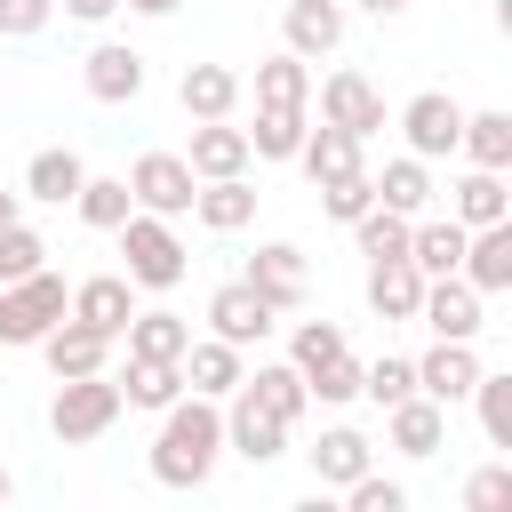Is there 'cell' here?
Here are the masks:
<instances>
[{
	"label": "cell",
	"instance_id": "30bf717a",
	"mask_svg": "<svg viewBox=\"0 0 512 512\" xmlns=\"http://www.w3.org/2000/svg\"><path fill=\"white\" fill-rule=\"evenodd\" d=\"M272 312H296L304 304V248H288V240H264L256 256H248V272H240Z\"/></svg>",
	"mask_w": 512,
	"mask_h": 512
},
{
	"label": "cell",
	"instance_id": "d6a6232c",
	"mask_svg": "<svg viewBox=\"0 0 512 512\" xmlns=\"http://www.w3.org/2000/svg\"><path fill=\"white\" fill-rule=\"evenodd\" d=\"M456 144L472 152V168H512V112H464Z\"/></svg>",
	"mask_w": 512,
	"mask_h": 512
},
{
	"label": "cell",
	"instance_id": "2e32d148",
	"mask_svg": "<svg viewBox=\"0 0 512 512\" xmlns=\"http://www.w3.org/2000/svg\"><path fill=\"white\" fill-rule=\"evenodd\" d=\"M64 312H72V320H88V328H104V336L120 344V328H128V312H136V296H128V272H96V280H80Z\"/></svg>",
	"mask_w": 512,
	"mask_h": 512
},
{
	"label": "cell",
	"instance_id": "f546056e",
	"mask_svg": "<svg viewBox=\"0 0 512 512\" xmlns=\"http://www.w3.org/2000/svg\"><path fill=\"white\" fill-rule=\"evenodd\" d=\"M304 112L296 104H256V128H248V152L256 160H296V144H304Z\"/></svg>",
	"mask_w": 512,
	"mask_h": 512
},
{
	"label": "cell",
	"instance_id": "484cf974",
	"mask_svg": "<svg viewBox=\"0 0 512 512\" xmlns=\"http://www.w3.org/2000/svg\"><path fill=\"white\" fill-rule=\"evenodd\" d=\"M296 160H304V176H312V184H328V176H344V168H360V136H344L336 120H320V128H304V144H296Z\"/></svg>",
	"mask_w": 512,
	"mask_h": 512
},
{
	"label": "cell",
	"instance_id": "7dc6e473",
	"mask_svg": "<svg viewBox=\"0 0 512 512\" xmlns=\"http://www.w3.org/2000/svg\"><path fill=\"white\" fill-rule=\"evenodd\" d=\"M120 0H64V16H80V24H104Z\"/></svg>",
	"mask_w": 512,
	"mask_h": 512
},
{
	"label": "cell",
	"instance_id": "8d00e7d4",
	"mask_svg": "<svg viewBox=\"0 0 512 512\" xmlns=\"http://www.w3.org/2000/svg\"><path fill=\"white\" fill-rule=\"evenodd\" d=\"M240 384H248L280 424H296V416L312 408V392H304V376H296V368H256V376H240Z\"/></svg>",
	"mask_w": 512,
	"mask_h": 512
},
{
	"label": "cell",
	"instance_id": "f1b7e54d",
	"mask_svg": "<svg viewBox=\"0 0 512 512\" xmlns=\"http://www.w3.org/2000/svg\"><path fill=\"white\" fill-rule=\"evenodd\" d=\"M120 384V408H168L176 392H184V368L176 360H136L128 352V376H112Z\"/></svg>",
	"mask_w": 512,
	"mask_h": 512
},
{
	"label": "cell",
	"instance_id": "7c38bea8",
	"mask_svg": "<svg viewBox=\"0 0 512 512\" xmlns=\"http://www.w3.org/2000/svg\"><path fill=\"white\" fill-rule=\"evenodd\" d=\"M320 120H336L344 136H360V144H368V136L384 128V96H376L360 72H328V88H320Z\"/></svg>",
	"mask_w": 512,
	"mask_h": 512
},
{
	"label": "cell",
	"instance_id": "816d5d0a",
	"mask_svg": "<svg viewBox=\"0 0 512 512\" xmlns=\"http://www.w3.org/2000/svg\"><path fill=\"white\" fill-rule=\"evenodd\" d=\"M0 504H8V472H0Z\"/></svg>",
	"mask_w": 512,
	"mask_h": 512
},
{
	"label": "cell",
	"instance_id": "74e56055",
	"mask_svg": "<svg viewBox=\"0 0 512 512\" xmlns=\"http://www.w3.org/2000/svg\"><path fill=\"white\" fill-rule=\"evenodd\" d=\"M472 400H480V432L496 440V448H512V376H472Z\"/></svg>",
	"mask_w": 512,
	"mask_h": 512
},
{
	"label": "cell",
	"instance_id": "c3c4849f",
	"mask_svg": "<svg viewBox=\"0 0 512 512\" xmlns=\"http://www.w3.org/2000/svg\"><path fill=\"white\" fill-rule=\"evenodd\" d=\"M8 224H24V192H0V232Z\"/></svg>",
	"mask_w": 512,
	"mask_h": 512
},
{
	"label": "cell",
	"instance_id": "4fadbf2b",
	"mask_svg": "<svg viewBox=\"0 0 512 512\" xmlns=\"http://www.w3.org/2000/svg\"><path fill=\"white\" fill-rule=\"evenodd\" d=\"M40 352H48V376H96V368L112 360V336L64 312V320H56L48 336H40Z\"/></svg>",
	"mask_w": 512,
	"mask_h": 512
},
{
	"label": "cell",
	"instance_id": "1f68e13d",
	"mask_svg": "<svg viewBox=\"0 0 512 512\" xmlns=\"http://www.w3.org/2000/svg\"><path fill=\"white\" fill-rule=\"evenodd\" d=\"M72 208H80V224H96V232H120V224H128V208H136V192H128V176H80Z\"/></svg>",
	"mask_w": 512,
	"mask_h": 512
},
{
	"label": "cell",
	"instance_id": "ac0fdd59",
	"mask_svg": "<svg viewBox=\"0 0 512 512\" xmlns=\"http://www.w3.org/2000/svg\"><path fill=\"white\" fill-rule=\"evenodd\" d=\"M176 368H184V384H192L200 400H224V392L248 376V368H240V344H224V336H200V344H184V360H176Z\"/></svg>",
	"mask_w": 512,
	"mask_h": 512
},
{
	"label": "cell",
	"instance_id": "cb8c5ba5",
	"mask_svg": "<svg viewBox=\"0 0 512 512\" xmlns=\"http://www.w3.org/2000/svg\"><path fill=\"white\" fill-rule=\"evenodd\" d=\"M192 216H200L208 232H240V224L256 216V192H248V176H208V184L192 192Z\"/></svg>",
	"mask_w": 512,
	"mask_h": 512
},
{
	"label": "cell",
	"instance_id": "603a6c76",
	"mask_svg": "<svg viewBox=\"0 0 512 512\" xmlns=\"http://www.w3.org/2000/svg\"><path fill=\"white\" fill-rule=\"evenodd\" d=\"M368 464H376V448H368V432H352V424L320 432V448H312V480H320V488H344V480H360Z\"/></svg>",
	"mask_w": 512,
	"mask_h": 512
},
{
	"label": "cell",
	"instance_id": "9a60e30c",
	"mask_svg": "<svg viewBox=\"0 0 512 512\" xmlns=\"http://www.w3.org/2000/svg\"><path fill=\"white\" fill-rule=\"evenodd\" d=\"M80 80H88V96H96V104H128V96H144V56H136V48H120V40H104V48H88Z\"/></svg>",
	"mask_w": 512,
	"mask_h": 512
},
{
	"label": "cell",
	"instance_id": "4dcf8cb0",
	"mask_svg": "<svg viewBox=\"0 0 512 512\" xmlns=\"http://www.w3.org/2000/svg\"><path fill=\"white\" fill-rule=\"evenodd\" d=\"M80 176H88V168H80V152H72V144H48V152H32V168H24V192L64 208V200L80 192Z\"/></svg>",
	"mask_w": 512,
	"mask_h": 512
},
{
	"label": "cell",
	"instance_id": "d590c367",
	"mask_svg": "<svg viewBox=\"0 0 512 512\" xmlns=\"http://www.w3.org/2000/svg\"><path fill=\"white\" fill-rule=\"evenodd\" d=\"M376 200L384 208H400V216H424V200H432V176H424V160L408 152V160H384V176H376Z\"/></svg>",
	"mask_w": 512,
	"mask_h": 512
},
{
	"label": "cell",
	"instance_id": "681fc988",
	"mask_svg": "<svg viewBox=\"0 0 512 512\" xmlns=\"http://www.w3.org/2000/svg\"><path fill=\"white\" fill-rule=\"evenodd\" d=\"M136 16H176V0H128Z\"/></svg>",
	"mask_w": 512,
	"mask_h": 512
},
{
	"label": "cell",
	"instance_id": "d6986e66",
	"mask_svg": "<svg viewBox=\"0 0 512 512\" xmlns=\"http://www.w3.org/2000/svg\"><path fill=\"white\" fill-rule=\"evenodd\" d=\"M176 96H184L192 120H232V104H240V72H232V64H184Z\"/></svg>",
	"mask_w": 512,
	"mask_h": 512
},
{
	"label": "cell",
	"instance_id": "ffe728a7",
	"mask_svg": "<svg viewBox=\"0 0 512 512\" xmlns=\"http://www.w3.org/2000/svg\"><path fill=\"white\" fill-rule=\"evenodd\" d=\"M416 296H424V272H416L408 256L368 264V312H376V320H416Z\"/></svg>",
	"mask_w": 512,
	"mask_h": 512
},
{
	"label": "cell",
	"instance_id": "8fae6325",
	"mask_svg": "<svg viewBox=\"0 0 512 512\" xmlns=\"http://www.w3.org/2000/svg\"><path fill=\"white\" fill-rule=\"evenodd\" d=\"M272 320H280V312H272L248 280H224V288L208 296V328H216L224 344H264V336H272Z\"/></svg>",
	"mask_w": 512,
	"mask_h": 512
},
{
	"label": "cell",
	"instance_id": "bcb514c9",
	"mask_svg": "<svg viewBox=\"0 0 512 512\" xmlns=\"http://www.w3.org/2000/svg\"><path fill=\"white\" fill-rule=\"evenodd\" d=\"M56 16V0H0V40H32Z\"/></svg>",
	"mask_w": 512,
	"mask_h": 512
},
{
	"label": "cell",
	"instance_id": "836d02e7",
	"mask_svg": "<svg viewBox=\"0 0 512 512\" xmlns=\"http://www.w3.org/2000/svg\"><path fill=\"white\" fill-rule=\"evenodd\" d=\"M352 240H360V256H368V264H384V256H408V216L376 200V208H360V216H352Z\"/></svg>",
	"mask_w": 512,
	"mask_h": 512
},
{
	"label": "cell",
	"instance_id": "9c48e42d",
	"mask_svg": "<svg viewBox=\"0 0 512 512\" xmlns=\"http://www.w3.org/2000/svg\"><path fill=\"white\" fill-rule=\"evenodd\" d=\"M400 128H408V152H416V160H440V152H456L464 104H456V96H440V88H424V96H408Z\"/></svg>",
	"mask_w": 512,
	"mask_h": 512
},
{
	"label": "cell",
	"instance_id": "7a4b0ae2",
	"mask_svg": "<svg viewBox=\"0 0 512 512\" xmlns=\"http://www.w3.org/2000/svg\"><path fill=\"white\" fill-rule=\"evenodd\" d=\"M120 256H128V288H176V280H184V240H176L168 216H152V208H128Z\"/></svg>",
	"mask_w": 512,
	"mask_h": 512
},
{
	"label": "cell",
	"instance_id": "83f0119b",
	"mask_svg": "<svg viewBox=\"0 0 512 512\" xmlns=\"http://www.w3.org/2000/svg\"><path fill=\"white\" fill-rule=\"evenodd\" d=\"M128 352L136 360H184V344H192V320H176V312H128Z\"/></svg>",
	"mask_w": 512,
	"mask_h": 512
},
{
	"label": "cell",
	"instance_id": "ee69618b",
	"mask_svg": "<svg viewBox=\"0 0 512 512\" xmlns=\"http://www.w3.org/2000/svg\"><path fill=\"white\" fill-rule=\"evenodd\" d=\"M512 504V464H488L464 480V512H504Z\"/></svg>",
	"mask_w": 512,
	"mask_h": 512
},
{
	"label": "cell",
	"instance_id": "52a82bcc",
	"mask_svg": "<svg viewBox=\"0 0 512 512\" xmlns=\"http://www.w3.org/2000/svg\"><path fill=\"white\" fill-rule=\"evenodd\" d=\"M416 320H424L432 336H480V288H472L464 272H440V280H424Z\"/></svg>",
	"mask_w": 512,
	"mask_h": 512
},
{
	"label": "cell",
	"instance_id": "44dd1931",
	"mask_svg": "<svg viewBox=\"0 0 512 512\" xmlns=\"http://www.w3.org/2000/svg\"><path fill=\"white\" fill-rule=\"evenodd\" d=\"M440 440H448V408L440 400H424V392L392 400V448L400 456H440Z\"/></svg>",
	"mask_w": 512,
	"mask_h": 512
},
{
	"label": "cell",
	"instance_id": "ba28073f",
	"mask_svg": "<svg viewBox=\"0 0 512 512\" xmlns=\"http://www.w3.org/2000/svg\"><path fill=\"white\" fill-rule=\"evenodd\" d=\"M472 376H480V360H472V336H440V344L416 360V392H424V400H440V408L472 400Z\"/></svg>",
	"mask_w": 512,
	"mask_h": 512
},
{
	"label": "cell",
	"instance_id": "e0dca14e",
	"mask_svg": "<svg viewBox=\"0 0 512 512\" xmlns=\"http://www.w3.org/2000/svg\"><path fill=\"white\" fill-rule=\"evenodd\" d=\"M256 152H248V128H224V120H200L192 128V152H184V168L208 184V176H240Z\"/></svg>",
	"mask_w": 512,
	"mask_h": 512
},
{
	"label": "cell",
	"instance_id": "ab89813d",
	"mask_svg": "<svg viewBox=\"0 0 512 512\" xmlns=\"http://www.w3.org/2000/svg\"><path fill=\"white\" fill-rule=\"evenodd\" d=\"M288 352H296V360H288V368H296V376H312V368H320V360H336V352H344V328H336V320H304V328H296V344H288Z\"/></svg>",
	"mask_w": 512,
	"mask_h": 512
},
{
	"label": "cell",
	"instance_id": "f6af8a7d",
	"mask_svg": "<svg viewBox=\"0 0 512 512\" xmlns=\"http://www.w3.org/2000/svg\"><path fill=\"white\" fill-rule=\"evenodd\" d=\"M344 496H352V512H408V488L400 480H376V472L344 480Z\"/></svg>",
	"mask_w": 512,
	"mask_h": 512
},
{
	"label": "cell",
	"instance_id": "6da1fadb",
	"mask_svg": "<svg viewBox=\"0 0 512 512\" xmlns=\"http://www.w3.org/2000/svg\"><path fill=\"white\" fill-rule=\"evenodd\" d=\"M216 456H224V416H216V400H168L160 408V440H152V480L160 488H200L208 472H216Z\"/></svg>",
	"mask_w": 512,
	"mask_h": 512
},
{
	"label": "cell",
	"instance_id": "f35d334b",
	"mask_svg": "<svg viewBox=\"0 0 512 512\" xmlns=\"http://www.w3.org/2000/svg\"><path fill=\"white\" fill-rule=\"evenodd\" d=\"M320 208H328L336 224H352L360 208H376V176H368V168H344V176H328V184H320Z\"/></svg>",
	"mask_w": 512,
	"mask_h": 512
},
{
	"label": "cell",
	"instance_id": "8992f818",
	"mask_svg": "<svg viewBox=\"0 0 512 512\" xmlns=\"http://www.w3.org/2000/svg\"><path fill=\"white\" fill-rule=\"evenodd\" d=\"M128 192H136V208H152V216H184L192 192H200V176L184 168V152H144V160L128 168Z\"/></svg>",
	"mask_w": 512,
	"mask_h": 512
},
{
	"label": "cell",
	"instance_id": "b9f144b4",
	"mask_svg": "<svg viewBox=\"0 0 512 512\" xmlns=\"http://www.w3.org/2000/svg\"><path fill=\"white\" fill-rule=\"evenodd\" d=\"M360 392H368L376 408H392V400H408V392H416V360H392V352H384L376 368H360Z\"/></svg>",
	"mask_w": 512,
	"mask_h": 512
},
{
	"label": "cell",
	"instance_id": "7402d4cb",
	"mask_svg": "<svg viewBox=\"0 0 512 512\" xmlns=\"http://www.w3.org/2000/svg\"><path fill=\"white\" fill-rule=\"evenodd\" d=\"M280 32H288V56H328L344 40V8L336 0H288Z\"/></svg>",
	"mask_w": 512,
	"mask_h": 512
},
{
	"label": "cell",
	"instance_id": "3957f363",
	"mask_svg": "<svg viewBox=\"0 0 512 512\" xmlns=\"http://www.w3.org/2000/svg\"><path fill=\"white\" fill-rule=\"evenodd\" d=\"M112 416H120V384L104 368L96 376H56V400H48L56 440H96V432H112Z\"/></svg>",
	"mask_w": 512,
	"mask_h": 512
},
{
	"label": "cell",
	"instance_id": "7bdbcfd3",
	"mask_svg": "<svg viewBox=\"0 0 512 512\" xmlns=\"http://www.w3.org/2000/svg\"><path fill=\"white\" fill-rule=\"evenodd\" d=\"M40 264H48V240L24 232V224H8V232H0V288L24 280V272H40Z\"/></svg>",
	"mask_w": 512,
	"mask_h": 512
},
{
	"label": "cell",
	"instance_id": "4316f807",
	"mask_svg": "<svg viewBox=\"0 0 512 512\" xmlns=\"http://www.w3.org/2000/svg\"><path fill=\"white\" fill-rule=\"evenodd\" d=\"M504 216H512L504 168H472V176L456 184V224H464V232H480V224H504Z\"/></svg>",
	"mask_w": 512,
	"mask_h": 512
},
{
	"label": "cell",
	"instance_id": "e575fe53",
	"mask_svg": "<svg viewBox=\"0 0 512 512\" xmlns=\"http://www.w3.org/2000/svg\"><path fill=\"white\" fill-rule=\"evenodd\" d=\"M256 104H312V72H304V56H272V64H256Z\"/></svg>",
	"mask_w": 512,
	"mask_h": 512
},
{
	"label": "cell",
	"instance_id": "f907efd6",
	"mask_svg": "<svg viewBox=\"0 0 512 512\" xmlns=\"http://www.w3.org/2000/svg\"><path fill=\"white\" fill-rule=\"evenodd\" d=\"M360 8H368V16H400L408 0H360Z\"/></svg>",
	"mask_w": 512,
	"mask_h": 512
},
{
	"label": "cell",
	"instance_id": "5bb4252c",
	"mask_svg": "<svg viewBox=\"0 0 512 512\" xmlns=\"http://www.w3.org/2000/svg\"><path fill=\"white\" fill-rule=\"evenodd\" d=\"M456 272H464L480 296H504V288H512V216L464 232V264H456Z\"/></svg>",
	"mask_w": 512,
	"mask_h": 512
},
{
	"label": "cell",
	"instance_id": "d4e9b609",
	"mask_svg": "<svg viewBox=\"0 0 512 512\" xmlns=\"http://www.w3.org/2000/svg\"><path fill=\"white\" fill-rule=\"evenodd\" d=\"M408 264H416L424 280H440V272H456V264H464V224H456V216H432V224H408Z\"/></svg>",
	"mask_w": 512,
	"mask_h": 512
},
{
	"label": "cell",
	"instance_id": "277c9868",
	"mask_svg": "<svg viewBox=\"0 0 512 512\" xmlns=\"http://www.w3.org/2000/svg\"><path fill=\"white\" fill-rule=\"evenodd\" d=\"M64 280L40 264V272H24V280H8L0 288V344H40L56 320H64Z\"/></svg>",
	"mask_w": 512,
	"mask_h": 512
},
{
	"label": "cell",
	"instance_id": "5b68a950",
	"mask_svg": "<svg viewBox=\"0 0 512 512\" xmlns=\"http://www.w3.org/2000/svg\"><path fill=\"white\" fill-rule=\"evenodd\" d=\"M224 400H232V408H224V448H232V456H248V464H272V456L288 448V424H280L248 384H232Z\"/></svg>",
	"mask_w": 512,
	"mask_h": 512
},
{
	"label": "cell",
	"instance_id": "60d3db41",
	"mask_svg": "<svg viewBox=\"0 0 512 512\" xmlns=\"http://www.w3.org/2000/svg\"><path fill=\"white\" fill-rule=\"evenodd\" d=\"M304 392H312V400H328V408H336V400H360V360H352V352L320 360V368L304 376Z\"/></svg>",
	"mask_w": 512,
	"mask_h": 512
}]
</instances>
